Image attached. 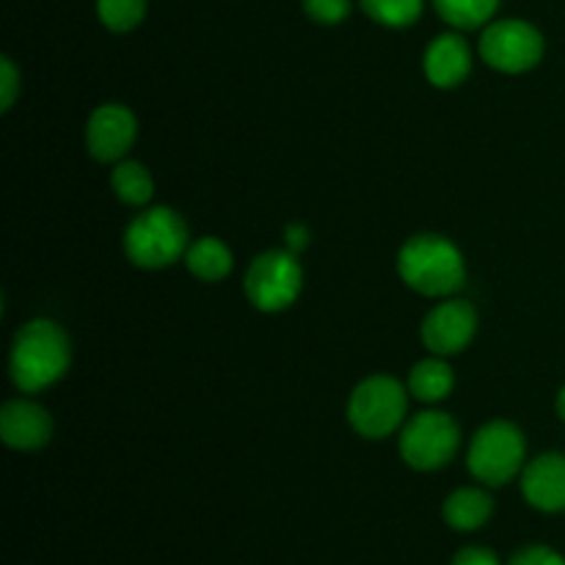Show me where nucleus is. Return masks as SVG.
I'll list each match as a JSON object with an SVG mask.
<instances>
[{
  "mask_svg": "<svg viewBox=\"0 0 565 565\" xmlns=\"http://www.w3.org/2000/svg\"><path fill=\"white\" fill-rule=\"evenodd\" d=\"M508 565H565V557L550 546H527V550L516 552Z\"/></svg>",
  "mask_w": 565,
  "mask_h": 565,
  "instance_id": "nucleus-22",
  "label": "nucleus"
},
{
  "mask_svg": "<svg viewBox=\"0 0 565 565\" xmlns=\"http://www.w3.org/2000/svg\"><path fill=\"white\" fill-rule=\"evenodd\" d=\"M20 77H17V70L14 64H11L9 58H0V108L9 110L11 105H14L17 99V92H20Z\"/></svg>",
  "mask_w": 565,
  "mask_h": 565,
  "instance_id": "nucleus-23",
  "label": "nucleus"
},
{
  "mask_svg": "<svg viewBox=\"0 0 565 565\" xmlns=\"http://www.w3.org/2000/svg\"><path fill=\"white\" fill-rule=\"evenodd\" d=\"M480 55L494 70L519 75L539 64L544 55V39L530 22L500 20L486 28L480 39Z\"/></svg>",
  "mask_w": 565,
  "mask_h": 565,
  "instance_id": "nucleus-8",
  "label": "nucleus"
},
{
  "mask_svg": "<svg viewBox=\"0 0 565 565\" xmlns=\"http://www.w3.org/2000/svg\"><path fill=\"white\" fill-rule=\"evenodd\" d=\"M408 392L423 403L445 401L452 392V370L441 359H425L412 367Z\"/></svg>",
  "mask_w": 565,
  "mask_h": 565,
  "instance_id": "nucleus-16",
  "label": "nucleus"
},
{
  "mask_svg": "<svg viewBox=\"0 0 565 565\" xmlns=\"http://www.w3.org/2000/svg\"><path fill=\"white\" fill-rule=\"evenodd\" d=\"M397 270L412 290L423 296H450L463 285V257L447 237L417 235L401 248Z\"/></svg>",
  "mask_w": 565,
  "mask_h": 565,
  "instance_id": "nucleus-2",
  "label": "nucleus"
},
{
  "mask_svg": "<svg viewBox=\"0 0 565 565\" xmlns=\"http://www.w3.org/2000/svg\"><path fill=\"white\" fill-rule=\"evenodd\" d=\"M461 445L456 419L441 412H423L403 428L401 456L419 472H434L452 461Z\"/></svg>",
  "mask_w": 565,
  "mask_h": 565,
  "instance_id": "nucleus-6",
  "label": "nucleus"
},
{
  "mask_svg": "<svg viewBox=\"0 0 565 565\" xmlns=\"http://www.w3.org/2000/svg\"><path fill=\"white\" fill-rule=\"evenodd\" d=\"M303 11L312 20L326 22V25H337L351 11V0H303Z\"/></svg>",
  "mask_w": 565,
  "mask_h": 565,
  "instance_id": "nucleus-21",
  "label": "nucleus"
},
{
  "mask_svg": "<svg viewBox=\"0 0 565 565\" xmlns=\"http://www.w3.org/2000/svg\"><path fill=\"white\" fill-rule=\"evenodd\" d=\"M524 500L546 513L565 511V456L546 452L522 472Z\"/></svg>",
  "mask_w": 565,
  "mask_h": 565,
  "instance_id": "nucleus-11",
  "label": "nucleus"
},
{
  "mask_svg": "<svg viewBox=\"0 0 565 565\" xmlns=\"http://www.w3.org/2000/svg\"><path fill=\"white\" fill-rule=\"evenodd\" d=\"M469 70H472V55L458 33H441L430 42L428 53H425V75L434 86H458L469 75Z\"/></svg>",
  "mask_w": 565,
  "mask_h": 565,
  "instance_id": "nucleus-13",
  "label": "nucleus"
},
{
  "mask_svg": "<svg viewBox=\"0 0 565 565\" xmlns=\"http://www.w3.org/2000/svg\"><path fill=\"white\" fill-rule=\"evenodd\" d=\"M491 511H494V502L480 489H458L445 502L447 524L452 530H461V533H472V530L483 527L491 519Z\"/></svg>",
  "mask_w": 565,
  "mask_h": 565,
  "instance_id": "nucleus-14",
  "label": "nucleus"
},
{
  "mask_svg": "<svg viewBox=\"0 0 565 565\" xmlns=\"http://www.w3.org/2000/svg\"><path fill=\"white\" fill-rule=\"evenodd\" d=\"M110 185H114L116 196L121 202L136 204V207L138 204H147L154 191L149 171L141 163H136V160H125V163L116 166L114 174H110Z\"/></svg>",
  "mask_w": 565,
  "mask_h": 565,
  "instance_id": "nucleus-17",
  "label": "nucleus"
},
{
  "mask_svg": "<svg viewBox=\"0 0 565 565\" xmlns=\"http://www.w3.org/2000/svg\"><path fill=\"white\" fill-rule=\"evenodd\" d=\"M364 14L390 28H406L423 14V0H362Z\"/></svg>",
  "mask_w": 565,
  "mask_h": 565,
  "instance_id": "nucleus-19",
  "label": "nucleus"
},
{
  "mask_svg": "<svg viewBox=\"0 0 565 565\" xmlns=\"http://www.w3.org/2000/svg\"><path fill=\"white\" fill-rule=\"evenodd\" d=\"M188 248L185 221L169 207H152L136 215L125 232L127 259L138 268H166Z\"/></svg>",
  "mask_w": 565,
  "mask_h": 565,
  "instance_id": "nucleus-3",
  "label": "nucleus"
},
{
  "mask_svg": "<svg viewBox=\"0 0 565 565\" xmlns=\"http://www.w3.org/2000/svg\"><path fill=\"white\" fill-rule=\"evenodd\" d=\"M557 414H561V419H565V386L561 390V395H557Z\"/></svg>",
  "mask_w": 565,
  "mask_h": 565,
  "instance_id": "nucleus-26",
  "label": "nucleus"
},
{
  "mask_svg": "<svg viewBox=\"0 0 565 565\" xmlns=\"http://www.w3.org/2000/svg\"><path fill=\"white\" fill-rule=\"evenodd\" d=\"M303 270L292 252H265L246 274V296L259 312H281L298 298Z\"/></svg>",
  "mask_w": 565,
  "mask_h": 565,
  "instance_id": "nucleus-7",
  "label": "nucleus"
},
{
  "mask_svg": "<svg viewBox=\"0 0 565 565\" xmlns=\"http://www.w3.org/2000/svg\"><path fill=\"white\" fill-rule=\"evenodd\" d=\"M452 565H500L497 555L491 550H483V546H467L456 555Z\"/></svg>",
  "mask_w": 565,
  "mask_h": 565,
  "instance_id": "nucleus-24",
  "label": "nucleus"
},
{
  "mask_svg": "<svg viewBox=\"0 0 565 565\" xmlns=\"http://www.w3.org/2000/svg\"><path fill=\"white\" fill-rule=\"evenodd\" d=\"M53 434L50 414L28 401H9L0 412V436L14 450H39Z\"/></svg>",
  "mask_w": 565,
  "mask_h": 565,
  "instance_id": "nucleus-12",
  "label": "nucleus"
},
{
  "mask_svg": "<svg viewBox=\"0 0 565 565\" xmlns=\"http://www.w3.org/2000/svg\"><path fill=\"white\" fill-rule=\"evenodd\" d=\"M136 116L125 105H99L86 127V147L99 163H114L125 158L136 141Z\"/></svg>",
  "mask_w": 565,
  "mask_h": 565,
  "instance_id": "nucleus-9",
  "label": "nucleus"
},
{
  "mask_svg": "<svg viewBox=\"0 0 565 565\" xmlns=\"http://www.w3.org/2000/svg\"><path fill=\"white\" fill-rule=\"evenodd\" d=\"M285 241H287V252H292V254L303 252V248L309 246V230H307V226H301V224L287 226Z\"/></svg>",
  "mask_w": 565,
  "mask_h": 565,
  "instance_id": "nucleus-25",
  "label": "nucleus"
},
{
  "mask_svg": "<svg viewBox=\"0 0 565 565\" xmlns=\"http://www.w3.org/2000/svg\"><path fill=\"white\" fill-rule=\"evenodd\" d=\"M406 390L390 375H373L353 390L348 419L367 439H384L406 417Z\"/></svg>",
  "mask_w": 565,
  "mask_h": 565,
  "instance_id": "nucleus-4",
  "label": "nucleus"
},
{
  "mask_svg": "<svg viewBox=\"0 0 565 565\" xmlns=\"http://www.w3.org/2000/svg\"><path fill=\"white\" fill-rule=\"evenodd\" d=\"M441 20L456 28H480L494 17L500 0H434Z\"/></svg>",
  "mask_w": 565,
  "mask_h": 565,
  "instance_id": "nucleus-18",
  "label": "nucleus"
},
{
  "mask_svg": "<svg viewBox=\"0 0 565 565\" xmlns=\"http://www.w3.org/2000/svg\"><path fill=\"white\" fill-rule=\"evenodd\" d=\"M188 270L202 281H221L232 270V252L215 237H202L185 254Z\"/></svg>",
  "mask_w": 565,
  "mask_h": 565,
  "instance_id": "nucleus-15",
  "label": "nucleus"
},
{
  "mask_svg": "<svg viewBox=\"0 0 565 565\" xmlns=\"http://www.w3.org/2000/svg\"><path fill=\"white\" fill-rule=\"evenodd\" d=\"M478 315L467 301L439 303L423 323V342L436 356H450L472 342Z\"/></svg>",
  "mask_w": 565,
  "mask_h": 565,
  "instance_id": "nucleus-10",
  "label": "nucleus"
},
{
  "mask_svg": "<svg viewBox=\"0 0 565 565\" xmlns=\"http://www.w3.org/2000/svg\"><path fill=\"white\" fill-rule=\"evenodd\" d=\"M97 14L105 28L127 33L147 14V0H97Z\"/></svg>",
  "mask_w": 565,
  "mask_h": 565,
  "instance_id": "nucleus-20",
  "label": "nucleus"
},
{
  "mask_svg": "<svg viewBox=\"0 0 565 565\" xmlns=\"http://www.w3.org/2000/svg\"><path fill=\"white\" fill-rule=\"evenodd\" d=\"M70 367V340L53 320H31L14 337L9 373L17 390L42 392Z\"/></svg>",
  "mask_w": 565,
  "mask_h": 565,
  "instance_id": "nucleus-1",
  "label": "nucleus"
},
{
  "mask_svg": "<svg viewBox=\"0 0 565 565\" xmlns=\"http://www.w3.org/2000/svg\"><path fill=\"white\" fill-rule=\"evenodd\" d=\"M524 461V436L516 425H483L469 445V472L486 486H502L516 478Z\"/></svg>",
  "mask_w": 565,
  "mask_h": 565,
  "instance_id": "nucleus-5",
  "label": "nucleus"
}]
</instances>
